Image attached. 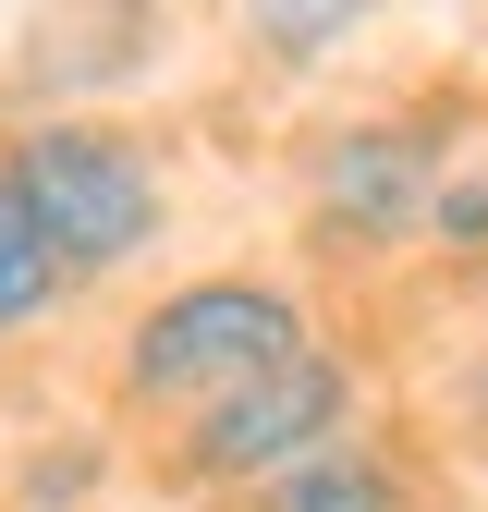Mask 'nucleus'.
Wrapping results in <instances>:
<instances>
[{
	"instance_id": "obj_1",
	"label": "nucleus",
	"mask_w": 488,
	"mask_h": 512,
	"mask_svg": "<svg viewBox=\"0 0 488 512\" xmlns=\"http://www.w3.org/2000/svg\"><path fill=\"white\" fill-rule=\"evenodd\" d=\"M0 183L25 196V220L49 232V256H61V281H110V269H135V256L171 232V183H159V159L122 135V122H98V110H37L13 147H0Z\"/></svg>"
},
{
	"instance_id": "obj_6",
	"label": "nucleus",
	"mask_w": 488,
	"mask_h": 512,
	"mask_svg": "<svg viewBox=\"0 0 488 512\" xmlns=\"http://www.w3.org/2000/svg\"><path fill=\"white\" fill-rule=\"evenodd\" d=\"M366 25H379V0H244V37H257L269 74H318V61H342Z\"/></svg>"
},
{
	"instance_id": "obj_5",
	"label": "nucleus",
	"mask_w": 488,
	"mask_h": 512,
	"mask_svg": "<svg viewBox=\"0 0 488 512\" xmlns=\"http://www.w3.org/2000/svg\"><path fill=\"white\" fill-rule=\"evenodd\" d=\"M232 512H403V464L379 452V439H318V452H293L269 476H244Z\"/></svg>"
},
{
	"instance_id": "obj_9",
	"label": "nucleus",
	"mask_w": 488,
	"mask_h": 512,
	"mask_svg": "<svg viewBox=\"0 0 488 512\" xmlns=\"http://www.w3.org/2000/svg\"><path fill=\"white\" fill-rule=\"evenodd\" d=\"M452 13H476V0H452Z\"/></svg>"
},
{
	"instance_id": "obj_4",
	"label": "nucleus",
	"mask_w": 488,
	"mask_h": 512,
	"mask_svg": "<svg viewBox=\"0 0 488 512\" xmlns=\"http://www.w3.org/2000/svg\"><path fill=\"white\" fill-rule=\"evenodd\" d=\"M440 159H452V135L427 110L330 122V135L305 147V244H330V256H391V244H415Z\"/></svg>"
},
{
	"instance_id": "obj_2",
	"label": "nucleus",
	"mask_w": 488,
	"mask_h": 512,
	"mask_svg": "<svg viewBox=\"0 0 488 512\" xmlns=\"http://www.w3.org/2000/svg\"><path fill=\"white\" fill-rule=\"evenodd\" d=\"M293 342H318L305 293H281V281H257V269L171 281L135 330H122V403H135V415H196V403L232 391V378L281 366Z\"/></svg>"
},
{
	"instance_id": "obj_3",
	"label": "nucleus",
	"mask_w": 488,
	"mask_h": 512,
	"mask_svg": "<svg viewBox=\"0 0 488 512\" xmlns=\"http://www.w3.org/2000/svg\"><path fill=\"white\" fill-rule=\"evenodd\" d=\"M354 403H366L354 366H342L330 342H293L281 366L232 378L220 403L171 415V427H183V439H171V476H183V488H244V476H269V464H293V452H318V439H342Z\"/></svg>"
},
{
	"instance_id": "obj_7",
	"label": "nucleus",
	"mask_w": 488,
	"mask_h": 512,
	"mask_svg": "<svg viewBox=\"0 0 488 512\" xmlns=\"http://www.w3.org/2000/svg\"><path fill=\"white\" fill-rule=\"evenodd\" d=\"M61 293H74V281H61L49 232L25 220V196H13V183H0V342H25V330H37V317H49Z\"/></svg>"
},
{
	"instance_id": "obj_8",
	"label": "nucleus",
	"mask_w": 488,
	"mask_h": 512,
	"mask_svg": "<svg viewBox=\"0 0 488 512\" xmlns=\"http://www.w3.org/2000/svg\"><path fill=\"white\" fill-rule=\"evenodd\" d=\"M440 256H488V159H440V183H427V232Z\"/></svg>"
}]
</instances>
